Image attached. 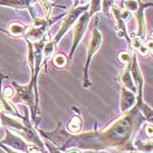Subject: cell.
<instances>
[{
  "instance_id": "8992f818",
  "label": "cell",
  "mask_w": 153,
  "mask_h": 153,
  "mask_svg": "<svg viewBox=\"0 0 153 153\" xmlns=\"http://www.w3.org/2000/svg\"><path fill=\"white\" fill-rule=\"evenodd\" d=\"M0 143L8 145L14 150H17L18 152H29V145L23 139L11 133L9 130H6V137Z\"/></svg>"
},
{
  "instance_id": "3957f363",
  "label": "cell",
  "mask_w": 153,
  "mask_h": 153,
  "mask_svg": "<svg viewBox=\"0 0 153 153\" xmlns=\"http://www.w3.org/2000/svg\"><path fill=\"white\" fill-rule=\"evenodd\" d=\"M89 8V4H86L82 6H75L73 9H71L69 12L65 14L64 16V19L61 24V27L60 30L59 31L58 34L56 37L52 40L55 45H57V43L60 40V39L62 38V36L70 29V27L75 23V21L78 19V18L81 16V14L84 12L85 11H88Z\"/></svg>"
},
{
  "instance_id": "2e32d148",
  "label": "cell",
  "mask_w": 153,
  "mask_h": 153,
  "mask_svg": "<svg viewBox=\"0 0 153 153\" xmlns=\"http://www.w3.org/2000/svg\"><path fill=\"white\" fill-rule=\"evenodd\" d=\"M119 56H120V61L122 63H124V64H128L131 62V59H130V56L129 55L128 53L126 52H122L119 53Z\"/></svg>"
},
{
  "instance_id": "7a4b0ae2",
  "label": "cell",
  "mask_w": 153,
  "mask_h": 153,
  "mask_svg": "<svg viewBox=\"0 0 153 153\" xmlns=\"http://www.w3.org/2000/svg\"><path fill=\"white\" fill-rule=\"evenodd\" d=\"M102 42V36L101 33L97 30V28H94L93 32L91 33V36L89 38L88 43V50H87V61L85 63V68L83 71L82 76V87L88 88L92 84L88 80V68L91 62V59L94 54L99 50V48Z\"/></svg>"
},
{
  "instance_id": "e0dca14e",
  "label": "cell",
  "mask_w": 153,
  "mask_h": 153,
  "mask_svg": "<svg viewBox=\"0 0 153 153\" xmlns=\"http://www.w3.org/2000/svg\"><path fill=\"white\" fill-rule=\"evenodd\" d=\"M13 95H14V91H13V89H12L11 87L6 88L4 89V92L3 93V96L4 98H11Z\"/></svg>"
},
{
  "instance_id": "9c48e42d",
  "label": "cell",
  "mask_w": 153,
  "mask_h": 153,
  "mask_svg": "<svg viewBox=\"0 0 153 153\" xmlns=\"http://www.w3.org/2000/svg\"><path fill=\"white\" fill-rule=\"evenodd\" d=\"M130 64H131V62L128 63L127 68L122 73V74L120 76V82L123 85V87H124L125 88L129 89L134 93H137V88L135 86V83L133 82L132 76L130 74Z\"/></svg>"
},
{
  "instance_id": "5b68a950",
  "label": "cell",
  "mask_w": 153,
  "mask_h": 153,
  "mask_svg": "<svg viewBox=\"0 0 153 153\" xmlns=\"http://www.w3.org/2000/svg\"><path fill=\"white\" fill-rule=\"evenodd\" d=\"M60 124L61 123L59 122L57 129L52 132H45V131L43 132L41 130L40 132L43 133L42 135L48 138L49 140H51V142H53L56 146H58L59 148H63L68 145V143H70L71 139L73 137V135H71L70 133L63 130Z\"/></svg>"
},
{
  "instance_id": "4fadbf2b",
  "label": "cell",
  "mask_w": 153,
  "mask_h": 153,
  "mask_svg": "<svg viewBox=\"0 0 153 153\" xmlns=\"http://www.w3.org/2000/svg\"><path fill=\"white\" fill-rule=\"evenodd\" d=\"M82 121L81 117H79L78 116H74L68 123V129L72 133H78L82 129Z\"/></svg>"
},
{
  "instance_id": "277c9868",
  "label": "cell",
  "mask_w": 153,
  "mask_h": 153,
  "mask_svg": "<svg viewBox=\"0 0 153 153\" xmlns=\"http://www.w3.org/2000/svg\"><path fill=\"white\" fill-rule=\"evenodd\" d=\"M90 18H91V16L88 14V12L85 11L78 18L79 19H77V21H75V23H74V30H73L74 40H73V46L71 48V52L69 53V58H71V59H72L74 53L75 52V49L78 46L79 42L83 38V35L87 30V27H88V21H89Z\"/></svg>"
},
{
  "instance_id": "30bf717a",
  "label": "cell",
  "mask_w": 153,
  "mask_h": 153,
  "mask_svg": "<svg viewBox=\"0 0 153 153\" xmlns=\"http://www.w3.org/2000/svg\"><path fill=\"white\" fill-rule=\"evenodd\" d=\"M33 0H0V5L11 7L13 9H31Z\"/></svg>"
},
{
  "instance_id": "ba28073f",
  "label": "cell",
  "mask_w": 153,
  "mask_h": 153,
  "mask_svg": "<svg viewBox=\"0 0 153 153\" xmlns=\"http://www.w3.org/2000/svg\"><path fill=\"white\" fill-rule=\"evenodd\" d=\"M136 93L125 88L124 87L122 88L121 90V97H120V107L121 111L123 113L128 112L132 107L137 102V97L135 95Z\"/></svg>"
},
{
  "instance_id": "9a60e30c",
  "label": "cell",
  "mask_w": 153,
  "mask_h": 153,
  "mask_svg": "<svg viewBox=\"0 0 153 153\" xmlns=\"http://www.w3.org/2000/svg\"><path fill=\"white\" fill-rule=\"evenodd\" d=\"M91 4L88 10V14L92 17L95 12L102 11V0H90Z\"/></svg>"
},
{
  "instance_id": "5bb4252c",
  "label": "cell",
  "mask_w": 153,
  "mask_h": 153,
  "mask_svg": "<svg viewBox=\"0 0 153 153\" xmlns=\"http://www.w3.org/2000/svg\"><path fill=\"white\" fill-rule=\"evenodd\" d=\"M53 63L58 68H63L66 66V64L68 63V59L64 54L58 53L53 58Z\"/></svg>"
},
{
  "instance_id": "7c38bea8",
  "label": "cell",
  "mask_w": 153,
  "mask_h": 153,
  "mask_svg": "<svg viewBox=\"0 0 153 153\" xmlns=\"http://www.w3.org/2000/svg\"><path fill=\"white\" fill-rule=\"evenodd\" d=\"M130 43H132L133 48L135 50H137L143 56H146V55L149 54V50H150L149 47H146L144 44H143L142 39L140 38H138V37L136 36L135 39H133V41L130 42Z\"/></svg>"
},
{
  "instance_id": "6da1fadb",
  "label": "cell",
  "mask_w": 153,
  "mask_h": 153,
  "mask_svg": "<svg viewBox=\"0 0 153 153\" xmlns=\"http://www.w3.org/2000/svg\"><path fill=\"white\" fill-rule=\"evenodd\" d=\"M139 115V108L136 105L130 112L121 119L115 122L104 132L100 134V138L105 146L120 148L121 146H126L130 141L134 127L136 124V119Z\"/></svg>"
},
{
  "instance_id": "8fae6325",
  "label": "cell",
  "mask_w": 153,
  "mask_h": 153,
  "mask_svg": "<svg viewBox=\"0 0 153 153\" xmlns=\"http://www.w3.org/2000/svg\"><path fill=\"white\" fill-rule=\"evenodd\" d=\"M27 26H25L23 24L20 23H12L9 25L8 29V33L13 37H21L25 36L26 31H27Z\"/></svg>"
},
{
  "instance_id": "52a82bcc",
  "label": "cell",
  "mask_w": 153,
  "mask_h": 153,
  "mask_svg": "<svg viewBox=\"0 0 153 153\" xmlns=\"http://www.w3.org/2000/svg\"><path fill=\"white\" fill-rule=\"evenodd\" d=\"M152 2H150V3H143V2H141V0H139L138 8L135 12H136L137 22V37L140 38L141 39H144V38H145V33H146L143 12H144V10L147 7L152 6Z\"/></svg>"
}]
</instances>
